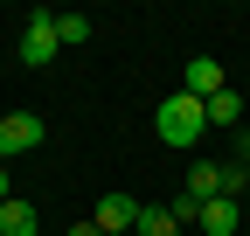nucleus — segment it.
I'll use <instances>...</instances> for the list:
<instances>
[{"instance_id": "2", "label": "nucleus", "mask_w": 250, "mask_h": 236, "mask_svg": "<svg viewBox=\"0 0 250 236\" xmlns=\"http://www.w3.org/2000/svg\"><path fill=\"white\" fill-rule=\"evenodd\" d=\"M35 146H42V118L35 111H7V118H0V160L35 153Z\"/></svg>"}, {"instance_id": "5", "label": "nucleus", "mask_w": 250, "mask_h": 236, "mask_svg": "<svg viewBox=\"0 0 250 236\" xmlns=\"http://www.w3.org/2000/svg\"><path fill=\"white\" fill-rule=\"evenodd\" d=\"M98 229H104V236H132V229H139V201L111 188V195L98 201Z\"/></svg>"}, {"instance_id": "10", "label": "nucleus", "mask_w": 250, "mask_h": 236, "mask_svg": "<svg viewBox=\"0 0 250 236\" xmlns=\"http://www.w3.org/2000/svg\"><path fill=\"white\" fill-rule=\"evenodd\" d=\"M56 35H62V49L90 42V14H56Z\"/></svg>"}, {"instance_id": "12", "label": "nucleus", "mask_w": 250, "mask_h": 236, "mask_svg": "<svg viewBox=\"0 0 250 236\" xmlns=\"http://www.w3.org/2000/svg\"><path fill=\"white\" fill-rule=\"evenodd\" d=\"M70 236H104V229H98V222H77V229H70Z\"/></svg>"}, {"instance_id": "8", "label": "nucleus", "mask_w": 250, "mask_h": 236, "mask_svg": "<svg viewBox=\"0 0 250 236\" xmlns=\"http://www.w3.org/2000/svg\"><path fill=\"white\" fill-rule=\"evenodd\" d=\"M132 236H181V222H174L167 201H153V209H139V229H132Z\"/></svg>"}, {"instance_id": "9", "label": "nucleus", "mask_w": 250, "mask_h": 236, "mask_svg": "<svg viewBox=\"0 0 250 236\" xmlns=\"http://www.w3.org/2000/svg\"><path fill=\"white\" fill-rule=\"evenodd\" d=\"M208 125H243V98L236 91H215L208 98Z\"/></svg>"}, {"instance_id": "4", "label": "nucleus", "mask_w": 250, "mask_h": 236, "mask_svg": "<svg viewBox=\"0 0 250 236\" xmlns=\"http://www.w3.org/2000/svg\"><path fill=\"white\" fill-rule=\"evenodd\" d=\"M56 49H62V35H56V14H35V21H28V35H21V63H28V70H42Z\"/></svg>"}, {"instance_id": "7", "label": "nucleus", "mask_w": 250, "mask_h": 236, "mask_svg": "<svg viewBox=\"0 0 250 236\" xmlns=\"http://www.w3.org/2000/svg\"><path fill=\"white\" fill-rule=\"evenodd\" d=\"M42 229V216H35V201H0V236H35Z\"/></svg>"}, {"instance_id": "1", "label": "nucleus", "mask_w": 250, "mask_h": 236, "mask_svg": "<svg viewBox=\"0 0 250 236\" xmlns=\"http://www.w3.org/2000/svg\"><path fill=\"white\" fill-rule=\"evenodd\" d=\"M153 132H160L167 146H195V139L208 132V104L188 98V91H167L160 104H153Z\"/></svg>"}, {"instance_id": "6", "label": "nucleus", "mask_w": 250, "mask_h": 236, "mask_svg": "<svg viewBox=\"0 0 250 236\" xmlns=\"http://www.w3.org/2000/svg\"><path fill=\"white\" fill-rule=\"evenodd\" d=\"M202 236H243V209H236V195L202 201Z\"/></svg>"}, {"instance_id": "13", "label": "nucleus", "mask_w": 250, "mask_h": 236, "mask_svg": "<svg viewBox=\"0 0 250 236\" xmlns=\"http://www.w3.org/2000/svg\"><path fill=\"white\" fill-rule=\"evenodd\" d=\"M243 195H250V160H243Z\"/></svg>"}, {"instance_id": "11", "label": "nucleus", "mask_w": 250, "mask_h": 236, "mask_svg": "<svg viewBox=\"0 0 250 236\" xmlns=\"http://www.w3.org/2000/svg\"><path fill=\"white\" fill-rule=\"evenodd\" d=\"M0 201H14V181H7V160H0Z\"/></svg>"}, {"instance_id": "3", "label": "nucleus", "mask_w": 250, "mask_h": 236, "mask_svg": "<svg viewBox=\"0 0 250 236\" xmlns=\"http://www.w3.org/2000/svg\"><path fill=\"white\" fill-rule=\"evenodd\" d=\"M181 91L208 104L215 91H229V77H223V63H215V56H188V70H181Z\"/></svg>"}]
</instances>
